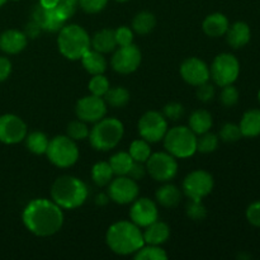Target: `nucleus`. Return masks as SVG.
<instances>
[{
  "label": "nucleus",
  "instance_id": "21",
  "mask_svg": "<svg viewBox=\"0 0 260 260\" xmlns=\"http://www.w3.org/2000/svg\"><path fill=\"white\" fill-rule=\"evenodd\" d=\"M145 229L146 230L142 233V236H144L145 244H149V245H161L167 243L170 236V228L168 223L162 221L156 220Z\"/></svg>",
  "mask_w": 260,
  "mask_h": 260
},
{
  "label": "nucleus",
  "instance_id": "18",
  "mask_svg": "<svg viewBox=\"0 0 260 260\" xmlns=\"http://www.w3.org/2000/svg\"><path fill=\"white\" fill-rule=\"evenodd\" d=\"M32 20L37 23L42 30L48 32H60L61 28L65 25V20L58 15L56 9H46L42 5H36L32 12Z\"/></svg>",
  "mask_w": 260,
  "mask_h": 260
},
{
  "label": "nucleus",
  "instance_id": "36",
  "mask_svg": "<svg viewBox=\"0 0 260 260\" xmlns=\"http://www.w3.org/2000/svg\"><path fill=\"white\" fill-rule=\"evenodd\" d=\"M68 136L73 139L74 141H81L89 137V128L86 126V122L78 119L73 121L68 124Z\"/></svg>",
  "mask_w": 260,
  "mask_h": 260
},
{
  "label": "nucleus",
  "instance_id": "9",
  "mask_svg": "<svg viewBox=\"0 0 260 260\" xmlns=\"http://www.w3.org/2000/svg\"><path fill=\"white\" fill-rule=\"evenodd\" d=\"M146 172L157 182H169L177 175V157L169 152H155L146 161Z\"/></svg>",
  "mask_w": 260,
  "mask_h": 260
},
{
  "label": "nucleus",
  "instance_id": "52",
  "mask_svg": "<svg viewBox=\"0 0 260 260\" xmlns=\"http://www.w3.org/2000/svg\"><path fill=\"white\" fill-rule=\"evenodd\" d=\"M60 2H69V3H74V4H76L79 0H60Z\"/></svg>",
  "mask_w": 260,
  "mask_h": 260
},
{
  "label": "nucleus",
  "instance_id": "48",
  "mask_svg": "<svg viewBox=\"0 0 260 260\" xmlns=\"http://www.w3.org/2000/svg\"><path fill=\"white\" fill-rule=\"evenodd\" d=\"M12 74V62L9 58L0 56V83L5 81Z\"/></svg>",
  "mask_w": 260,
  "mask_h": 260
},
{
  "label": "nucleus",
  "instance_id": "45",
  "mask_svg": "<svg viewBox=\"0 0 260 260\" xmlns=\"http://www.w3.org/2000/svg\"><path fill=\"white\" fill-rule=\"evenodd\" d=\"M55 9L56 12L58 13V15H60V17L66 22V20H68L69 18L73 17L74 13H75L76 4H74V3H69V2H60Z\"/></svg>",
  "mask_w": 260,
  "mask_h": 260
},
{
  "label": "nucleus",
  "instance_id": "26",
  "mask_svg": "<svg viewBox=\"0 0 260 260\" xmlns=\"http://www.w3.org/2000/svg\"><path fill=\"white\" fill-rule=\"evenodd\" d=\"M188 123H189V128L196 135H202L210 131L212 127V114L206 109H197L190 114Z\"/></svg>",
  "mask_w": 260,
  "mask_h": 260
},
{
  "label": "nucleus",
  "instance_id": "31",
  "mask_svg": "<svg viewBox=\"0 0 260 260\" xmlns=\"http://www.w3.org/2000/svg\"><path fill=\"white\" fill-rule=\"evenodd\" d=\"M103 99L107 106L121 108V107H124L129 102V91L123 86L109 88L108 91L104 94Z\"/></svg>",
  "mask_w": 260,
  "mask_h": 260
},
{
  "label": "nucleus",
  "instance_id": "49",
  "mask_svg": "<svg viewBox=\"0 0 260 260\" xmlns=\"http://www.w3.org/2000/svg\"><path fill=\"white\" fill-rule=\"evenodd\" d=\"M41 32H42V28H41L37 23L33 22V20L25 25L24 33L28 38H37Z\"/></svg>",
  "mask_w": 260,
  "mask_h": 260
},
{
  "label": "nucleus",
  "instance_id": "19",
  "mask_svg": "<svg viewBox=\"0 0 260 260\" xmlns=\"http://www.w3.org/2000/svg\"><path fill=\"white\" fill-rule=\"evenodd\" d=\"M28 37L18 29H8L0 35V50L8 55H17L27 47Z\"/></svg>",
  "mask_w": 260,
  "mask_h": 260
},
{
  "label": "nucleus",
  "instance_id": "39",
  "mask_svg": "<svg viewBox=\"0 0 260 260\" xmlns=\"http://www.w3.org/2000/svg\"><path fill=\"white\" fill-rule=\"evenodd\" d=\"M243 134L238 124L226 123L220 131V139L225 142H236L241 139Z\"/></svg>",
  "mask_w": 260,
  "mask_h": 260
},
{
  "label": "nucleus",
  "instance_id": "46",
  "mask_svg": "<svg viewBox=\"0 0 260 260\" xmlns=\"http://www.w3.org/2000/svg\"><path fill=\"white\" fill-rule=\"evenodd\" d=\"M246 218L253 226L260 228V201L251 203L246 210Z\"/></svg>",
  "mask_w": 260,
  "mask_h": 260
},
{
  "label": "nucleus",
  "instance_id": "15",
  "mask_svg": "<svg viewBox=\"0 0 260 260\" xmlns=\"http://www.w3.org/2000/svg\"><path fill=\"white\" fill-rule=\"evenodd\" d=\"M27 136V124L15 114L0 116V142L14 145L22 142Z\"/></svg>",
  "mask_w": 260,
  "mask_h": 260
},
{
  "label": "nucleus",
  "instance_id": "2",
  "mask_svg": "<svg viewBox=\"0 0 260 260\" xmlns=\"http://www.w3.org/2000/svg\"><path fill=\"white\" fill-rule=\"evenodd\" d=\"M108 248L117 255H131L145 245L141 230L132 221H118L106 235Z\"/></svg>",
  "mask_w": 260,
  "mask_h": 260
},
{
  "label": "nucleus",
  "instance_id": "55",
  "mask_svg": "<svg viewBox=\"0 0 260 260\" xmlns=\"http://www.w3.org/2000/svg\"><path fill=\"white\" fill-rule=\"evenodd\" d=\"M258 98H259V102H260V90H259V94H258Z\"/></svg>",
  "mask_w": 260,
  "mask_h": 260
},
{
  "label": "nucleus",
  "instance_id": "34",
  "mask_svg": "<svg viewBox=\"0 0 260 260\" xmlns=\"http://www.w3.org/2000/svg\"><path fill=\"white\" fill-rule=\"evenodd\" d=\"M135 259L136 260H167V251L160 245H149L145 244L140 250L135 253Z\"/></svg>",
  "mask_w": 260,
  "mask_h": 260
},
{
  "label": "nucleus",
  "instance_id": "5",
  "mask_svg": "<svg viewBox=\"0 0 260 260\" xmlns=\"http://www.w3.org/2000/svg\"><path fill=\"white\" fill-rule=\"evenodd\" d=\"M124 127L117 118H102L95 122L93 128L89 131V141L93 149L98 151H109L114 149L122 140Z\"/></svg>",
  "mask_w": 260,
  "mask_h": 260
},
{
  "label": "nucleus",
  "instance_id": "20",
  "mask_svg": "<svg viewBox=\"0 0 260 260\" xmlns=\"http://www.w3.org/2000/svg\"><path fill=\"white\" fill-rule=\"evenodd\" d=\"M226 40L233 48H241L246 46L250 41L251 32L246 23L236 22L233 25H229L226 30Z\"/></svg>",
  "mask_w": 260,
  "mask_h": 260
},
{
  "label": "nucleus",
  "instance_id": "44",
  "mask_svg": "<svg viewBox=\"0 0 260 260\" xmlns=\"http://www.w3.org/2000/svg\"><path fill=\"white\" fill-rule=\"evenodd\" d=\"M197 98L203 103H208L215 98V88L210 83H203L197 86Z\"/></svg>",
  "mask_w": 260,
  "mask_h": 260
},
{
  "label": "nucleus",
  "instance_id": "28",
  "mask_svg": "<svg viewBox=\"0 0 260 260\" xmlns=\"http://www.w3.org/2000/svg\"><path fill=\"white\" fill-rule=\"evenodd\" d=\"M109 165H111L112 170H113L114 175H127L129 169H131L132 164H134V159L131 157L129 152L119 151L117 154L112 155L109 159Z\"/></svg>",
  "mask_w": 260,
  "mask_h": 260
},
{
  "label": "nucleus",
  "instance_id": "23",
  "mask_svg": "<svg viewBox=\"0 0 260 260\" xmlns=\"http://www.w3.org/2000/svg\"><path fill=\"white\" fill-rule=\"evenodd\" d=\"M91 47L93 50L98 51L101 53H109L116 50L117 42L114 37V30L109 28L99 30L94 35V37L90 40Z\"/></svg>",
  "mask_w": 260,
  "mask_h": 260
},
{
  "label": "nucleus",
  "instance_id": "13",
  "mask_svg": "<svg viewBox=\"0 0 260 260\" xmlns=\"http://www.w3.org/2000/svg\"><path fill=\"white\" fill-rule=\"evenodd\" d=\"M141 60V51L137 46L132 43V45L119 47L114 52L111 60V65L116 73L122 74V75H128V74H132L139 69Z\"/></svg>",
  "mask_w": 260,
  "mask_h": 260
},
{
  "label": "nucleus",
  "instance_id": "3",
  "mask_svg": "<svg viewBox=\"0 0 260 260\" xmlns=\"http://www.w3.org/2000/svg\"><path fill=\"white\" fill-rule=\"evenodd\" d=\"M88 196L89 189L85 183L71 175L57 178L51 188L52 201L63 210H75L81 207L88 200Z\"/></svg>",
  "mask_w": 260,
  "mask_h": 260
},
{
  "label": "nucleus",
  "instance_id": "22",
  "mask_svg": "<svg viewBox=\"0 0 260 260\" xmlns=\"http://www.w3.org/2000/svg\"><path fill=\"white\" fill-rule=\"evenodd\" d=\"M229 19L226 15L222 13H212V14L207 15L206 19L203 20V32L208 36V37H221L226 33L229 28Z\"/></svg>",
  "mask_w": 260,
  "mask_h": 260
},
{
  "label": "nucleus",
  "instance_id": "43",
  "mask_svg": "<svg viewBox=\"0 0 260 260\" xmlns=\"http://www.w3.org/2000/svg\"><path fill=\"white\" fill-rule=\"evenodd\" d=\"M108 0H79V5L81 9L89 14H95L102 12L106 8Z\"/></svg>",
  "mask_w": 260,
  "mask_h": 260
},
{
  "label": "nucleus",
  "instance_id": "24",
  "mask_svg": "<svg viewBox=\"0 0 260 260\" xmlns=\"http://www.w3.org/2000/svg\"><path fill=\"white\" fill-rule=\"evenodd\" d=\"M81 63L84 69L91 75H98L103 74L107 69V60L103 53L98 52L95 50H88L81 56Z\"/></svg>",
  "mask_w": 260,
  "mask_h": 260
},
{
  "label": "nucleus",
  "instance_id": "12",
  "mask_svg": "<svg viewBox=\"0 0 260 260\" xmlns=\"http://www.w3.org/2000/svg\"><path fill=\"white\" fill-rule=\"evenodd\" d=\"M108 185L109 200L117 205H129L139 197V185L128 175H118Z\"/></svg>",
  "mask_w": 260,
  "mask_h": 260
},
{
  "label": "nucleus",
  "instance_id": "35",
  "mask_svg": "<svg viewBox=\"0 0 260 260\" xmlns=\"http://www.w3.org/2000/svg\"><path fill=\"white\" fill-rule=\"evenodd\" d=\"M218 136L215 134H211L210 131L200 135V139H197V151L202 154H211L218 147Z\"/></svg>",
  "mask_w": 260,
  "mask_h": 260
},
{
  "label": "nucleus",
  "instance_id": "11",
  "mask_svg": "<svg viewBox=\"0 0 260 260\" xmlns=\"http://www.w3.org/2000/svg\"><path fill=\"white\" fill-rule=\"evenodd\" d=\"M167 131L168 121L160 112L149 111L140 118L139 134L150 144L161 141Z\"/></svg>",
  "mask_w": 260,
  "mask_h": 260
},
{
  "label": "nucleus",
  "instance_id": "41",
  "mask_svg": "<svg viewBox=\"0 0 260 260\" xmlns=\"http://www.w3.org/2000/svg\"><path fill=\"white\" fill-rule=\"evenodd\" d=\"M114 37H116L117 46L123 47V46H128L134 43V32L131 28L122 25V27L114 29Z\"/></svg>",
  "mask_w": 260,
  "mask_h": 260
},
{
  "label": "nucleus",
  "instance_id": "1",
  "mask_svg": "<svg viewBox=\"0 0 260 260\" xmlns=\"http://www.w3.org/2000/svg\"><path fill=\"white\" fill-rule=\"evenodd\" d=\"M25 229L33 235L47 238L57 234L63 225L62 208L46 198L33 200L25 206L22 213Z\"/></svg>",
  "mask_w": 260,
  "mask_h": 260
},
{
  "label": "nucleus",
  "instance_id": "54",
  "mask_svg": "<svg viewBox=\"0 0 260 260\" xmlns=\"http://www.w3.org/2000/svg\"><path fill=\"white\" fill-rule=\"evenodd\" d=\"M116 2H119V3H124V2H128V0H116Z\"/></svg>",
  "mask_w": 260,
  "mask_h": 260
},
{
  "label": "nucleus",
  "instance_id": "56",
  "mask_svg": "<svg viewBox=\"0 0 260 260\" xmlns=\"http://www.w3.org/2000/svg\"><path fill=\"white\" fill-rule=\"evenodd\" d=\"M14 2H18V0H14Z\"/></svg>",
  "mask_w": 260,
  "mask_h": 260
},
{
  "label": "nucleus",
  "instance_id": "7",
  "mask_svg": "<svg viewBox=\"0 0 260 260\" xmlns=\"http://www.w3.org/2000/svg\"><path fill=\"white\" fill-rule=\"evenodd\" d=\"M48 160L57 168H70L78 161L79 149L76 142L69 136H56L48 142Z\"/></svg>",
  "mask_w": 260,
  "mask_h": 260
},
{
  "label": "nucleus",
  "instance_id": "14",
  "mask_svg": "<svg viewBox=\"0 0 260 260\" xmlns=\"http://www.w3.org/2000/svg\"><path fill=\"white\" fill-rule=\"evenodd\" d=\"M75 113L79 119L86 123H95L106 117L107 103L103 96L86 95L79 99L75 107Z\"/></svg>",
  "mask_w": 260,
  "mask_h": 260
},
{
  "label": "nucleus",
  "instance_id": "33",
  "mask_svg": "<svg viewBox=\"0 0 260 260\" xmlns=\"http://www.w3.org/2000/svg\"><path fill=\"white\" fill-rule=\"evenodd\" d=\"M129 155L134 159V161L137 162H146L147 159L151 155V147H150V142L146 140L139 139L132 141L131 146H129Z\"/></svg>",
  "mask_w": 260,
  "mask_h": 260
},
{
  "label": "nucleus",
  "instance_id": "17",
  "mask_svg": "<svg viewBox=\"0 0 260 260\" xmlns=\"http://www.w3.org/2000/svg\"><path fill=\"white\" fill-rule=\"evenodd\" d=\"M180 76L189 85L198 86L210 80V68L201 58L189 57L180 65Z\"/></svg>",
  "mask_w": 260,
  "mask_h": 260
},
{
  "label": "nucleus",
  "instance_id": "47",
  "mask_svg": "<svg viewBox=\"0 0 260 260\" xmlns=\"http://www.w3.org/2000/svg\"><path fill=\"white\" fill-rule=\"evenodd\" d=\"M127 175H128L129 178H132L134 180H136V182L137 180H141L144 179L145 175H146V168L142 165V162L135 161L134 164H132L131 169H129L128 174Z\"/></svg>",
  "mask_w": 260,
  "mask_h": 260
},
{
  "label": "nucleus",
  "instance_id": "32",
  "mask_svg": "<svg viewBox=\"0 0 260 260\" xmlns=\"http://www.w3.org/2000/svg\"><path fill=\"white\" fill-rule=\"evenodd\" d=\"M48 139L43 132L35 131L30 132L28 136H25V145L27 149L29 150L32 154L35 155H42L46 154L48 147Z\"/></svg>",
  "mask_w": 260,
  "mask_h": 260
},
{
  "label": "nucleus",
  "instance_id": "51",
  "mask_svg": "<svg viewBox=\"0 0 260 260\" xmlns=\"http://www.w3.org/2000/svg\"><path fill=\"white\" fill-rule=\"evenodd\" d=\"M108 202H109V196L104 194V193H101V194L96 196V198H95L96 205L104 206V205H107Z\"/></svg>",
  "mask_w": 260,
  "mask_h": 260
},
{
  "label": "nucleus",
  "instance_id": "16",
  "mask_svg": "<svg viewBox=\"0 0 260 260\" xmlns=\"http://www.w3.org/2000/svg\"><path fill=\"white\" fill-rule=\"evenodd\" d=\"M129 218L139 228H146L159 220V211L154 201L149 198H136L129 210Z\"/></svg>",
  "mask_w": 260,
  "mask_h": 260
},
{
  "label": "nucleus",
  "instance_id": "25",
  "mask_svg": "<svg viewBox=\"0 0 260 260\" xmlns=\"http://www.w3.org/2000/svg\"><path fill=\"white\" fill-rule=\"evenodd\" d=\"M241 134L245 137H256L260 135V109H250L241 118Z\"/></svg>",
  "mask_w": 260,
  "mask_h": 260
},
{
  "label": "nucleus",
  "instance_id": "37",
  "mask_svg": "<svg viewBox=\"0 0 260 260\" xmlns=\"http://www.w3.org/2000/svg\"><path fill=\"white\" fill-rule=\"evenodd\" d=\"M109 81L103 74H98V75H93V78L89 81V90L93 95L104 96V94L108 91Z\"/></svg>",
  "mask_w": 260,
  "mask_h": 260
},
{
  "label": "nucleus",
  "instance_id": "42",
  "mask_svg": "<svg viewBox=\"0 0 260 260\" xmlns=\"http://www.w3.org/2000/svg\"><path fill=\"white\" fill-rule=\"evenodd\" d=\"M183 114H184V107L177 102L168 103L162 109V116L170 121H178V119L182 118Z\"/></svg>",
  "mask_w": 260,
  "mask_h": 260
},
{
  "label": "nucleus",
  "instance_id": "4",
  "mask_svg": "<svg viewBox=\"0 0 260 260\" xmlns=\"http://www.w3.org/2000/svg\"><path fill=\"white\" fill-rule=\"evenodd\" d=\"M57 45L61 55L73 61L80 60L91 47L88 32L79 24L63 25L58 32Z\"/></svg>",
  "mask_w": 260,
  "mask_h": 260
},
{
  "label": "nucleus",
  "instance_id": "8",
  "mask_svg": "<svg viewBox=\"0 0 260 260\" xmlns=\"http://www.w3.org/2000/svg\"><path fill=\"white\" fill-rule=\"evenodd\" d=\"M211 78L218 86L231 85L236 81L240 74V63L231 53H220L216 56L210 69Z\"/></svg>",
  "mask_w": 260,
  "mask_h": 260
},
{
  "label": "nucleus",
  "instance_id": "29",
  "mask_svg": "<svg viewBox=\"0 0 260 260\" xmlns=\"http://www.w3.org/2000/svg\"><path fill=\"white\" fill-rule=\"evenodd\" d=\"M155 25H156V18L150 12H140L139 14H136V17L134 18V22H132L134 30L137 35L141 36L149 35L150 32H152Z\"/></svg>",
  "mask_w": 260,
  "mask_h": 260
},
{
  "label": "nucleus",
  "instance_id": "50",
  "mask_svg": "<svg viewBox=\"0 0 260 260\" xmlns=\"http://www.w3.org/2000/svg\"><path fill=\"white\" fill-rule=\"evenodd\" d=\"M58 3H60V0H40V5H42L46 9H53V8L57 7Z\"/></svg>",
  "mask_w": 260,
  "mask_h": 260
},
{
  "label": "nucleus",
  "instance_id": "27",
  "mask_svg": "<svg viewBox=\"0 0 260 260\" xmlns=\"http://www.w3.org/2000/svg\"><path fill=\"white\" fill-rule=\"evenodd\" d=\"M156 201L167 208L177 207L182 200V192L173 184H165L156 190Z\"/></svg>",
  "mask_w": 260,
  "mask_h": 260
},
{
  "label": "nucleus",
  "instance_id": "30",
  "mask_svg": "<svg viewBox=\"0 0 260 260\" xmlns=\"http://www.w3.org/2000/svg\"><path fill=\"white\" fill-rule=\"evenodd\" d=\"M113 170L108 161H99L91 168V179L98 187H106L113 179Z\"/></svg>",
  "mask_w": 260,
  "mask_h": 260
},
{
  "label": "nucleus",
  "instance_id": "40",
  "mask_svg": "<svg viewBox=\"0 0 260 260\" xmlns=\"http://www.w3.org/2000/svg\"><path fill=\"white\" fill-rule=\"evenodd\" d=\"M220 101L225 107L235 106L239 101L238 89H236L233 84H231V85L222 86V90H221L220 94Z\"/></svg>",
  "mask_w": 260,
  "mask_h": 260
},
{
  "label": "nucleus",
  "instance_id": "38",
  "mask_svg": "<svg viewBox=\"0 0 260 260\" xmlns=\"http://www.w3.org/2000/svg\"><path fill=\"white\" fill-rule=\"evenodd\" d=\"M185 212H187L188 217L193 221H203L207 216V210H206L202 201L189 200Z\"/></svg>",
  "mask_w": 260,
  "mask_h": 260
},
{
  "label": "nucleus",
  "instance_id": "53",
  "mask_svg": "<svg viewBox=\"0 0 260 260\" xmlns=\"http://www.w3.org/2000/svg\"><path fill=\"white\" fill-rule=\"evenodd\" d=\"M7 2L8 0H0V7H3V5H4Z\"/></svg>",
  "mask_w": 260,
  "mask_h": 260
},
{
  "label": "nucleus",
  "instance_id": "10",
  "mask_svg": "<svg viewBox=\"0 0 260 260\" xmlns=\"http://www.w3.org/2000/svg\"><path fill=\"white\" fill-rule=\"evenodd\" d=\"M213 177L206 170H194L183 180V192L189 200L202 201L213 189Z\"/></svg>",
  "mask_w": 260,
  "mask_h": 260
},
{
  "label": "nucleus",
  "instance_id": "6",
  "mask_svg": "<svg viewBox=\"0 0 260 260\" xmlns=\"http://www.w3.org/2000/svg\"><path fill=\"white\" fill-rule=\"evenodd\" d=\"M162 140L167 151L177 159H187L197 151V136L189 127H173L168 129Z\"/></svg>",
  "mask_w": 260,
  "mask_h": 260
}]
</instances>
